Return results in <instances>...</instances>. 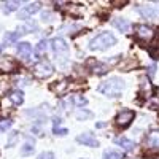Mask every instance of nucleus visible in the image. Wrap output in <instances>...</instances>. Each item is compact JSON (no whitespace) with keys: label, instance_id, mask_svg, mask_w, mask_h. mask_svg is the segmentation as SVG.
<instances>
[{"label":"nucleus","instance_id":"4","mask_svg":"<svg viewBox=\"0 0 159 159\" xmlns=\"http://www.w3.org/2000/svg\"><path fill=\"white\" fill-rule=\"evenodd\" d=\"M134 116H135V113L132 110H121L118 113V116H116V123H118V126H121V127H127L132 123Z\"/></svg>","mask_w":159,"mask_h":159},{"label":"nucleus","instance_id":"25","mask_svg":"<svg viewBox=\"0 0 159 159\" xmlns=\"http://www.w3.org/2000/svg\"><path fill=\"white\" fill-rule=\"evenodd\" d=\"M19 139V132H11L10 134V139H8V147H15V143H16V140Z\"/></svg>","mask_w":159,"mask_h":159},{"label":"nucleus","instance_id":"30","mask_svg":"<svg viewBox=\"0 0 159 159\" xmlns=\"http://www.w3.org/2000/svg\"><path fill=\"white\" fill-rule=\"evenodd\" d=\"M37 159H56V156L52 154L51 151H45V153H42V154H38Z\"/></svg>","mask_w":159,"mask_h":159},{"label":"nucleus","instance_id":"23","mask_svg":"<svg viewBox=\"0 0 159 159\" xmlns=\"http://www.w3.org/2000/svg\"><path fill=\"white\" fill-rule=\"evenodd\" d=\"M19 2H5V5H3V11L7 13H11V11H15V10H18L19 8Z\"/></svg>","mask_w":159,"mask_h":159},{"label":"nucleus","instance_id":"21","mask_svg":"<svg viewBox=\"0 0 159 159\" xmlns=\"http://www.w3.org/2000/svg\"><path fill=\"white\" fill-rule=\"evenodd\" d=\"M32 153H34V139L30 140V139L27 137V143H25L24 147L21 148V154L27 156V154H32Z\"/></svg>","mask_w":159,"mask_h":159},{"label":"nucleus","instance_id":"8","mask_svg":"<svg viewBox=\"0 0 159 159\" xmlns=\"http://www.w3.org/2000/svg\"><path fill=\"white\" fill-rule=\"evenodd\" d=\"M38 10H40V3L34 2V3H30V5H27V7H24V8L19 11L18 18H19V19H29L34 13H37Z\"/></svg>","mask_w":159,"mask_h":159},{"label":"nucleus","instance_id":"13","mask_svg":"<svg viewBox=\"0 0 159 159\" xmlns=\"http://www.w3.org/2000/svg\"><path fill=\"white\" fill-rule=\"evenodd\" d=\"M111 24L115 25V27H116L118 30H121V32H124V34H127V32L130 30V22H129L127 19H123V18H115V19H111Z\"/></svg>","mask_w":159,"mask_h":159},{"label":"nucleus","instance_id":"12","mask_svg":"<svg viewBox=\"0 0 159 159\" xmlns=\"http://www.w3.org/2000/svg\"><path fill=\"white\" fill-rule=\"evenodd\" d=\"M145 142H147V147H150V148H159V129L151 130L147 135Z\"/></svg>","mask_w":159,"mask_h":159},{"label":"nucleus","instance_id":"16","mask_svg":"<svg viewBox=\"0 0 159 159\" xmlns=\"http://www.w3.org/2000/svg\"><path fill=\"white\" fill-rule=\"evenodd\" d=\"M89 65H92V72L97 73V75H105L108 72V65L107 64H102V62H97V61H89Z\"/></svg>","mask_w":159,"mask_h":159},{"label":"nucleus","instance_id":"35","mask_svg":"<svg viewBox=\"0 0 159 159\" xmlns=\"http://www.w3.org/2000/svg\"><path fill=\"white\" fill-rule=\"evenodd\" d=\"M0 52H2V46H0Z\"/></svg>","mask_w":159,"mask_h":159},{"label":"nucleus","instance_id":"32","mask_svg":"<svg viewBox=\"0 0 159 159\" xmlns=\"http://www.w3.org/2000/svg\"><path fill=\"white\" fill-rule=\"evenodd\" d=\"M150 56L153 59H159V49H154V48H150Z\"/></svg>","mask_w":159,"mask_h":159},{"label":"nucleus","instance_id":"33","mask_svg":"<svg viewBox=\"0 0 159 159\" xmlns=\"http://www.w3.org/2000/svg\"><path fill=\"white\" fill-rule=\"evenodd\" d=\"M154 73H156V65H150V67H148V75L154 76Z\"/></svg>","mask_w":159,"mask_h":159},{"label":"nucleus","instance_id":"1","mask_svg":"<svg viewBox=\"0 0 159 159\" xmlns=\"http://www.w3.org/2000/svg\"><path fill=\"white\" fill-rule=\"evenodd\" d=\"M124 88H126V84H124L123 80L113 76V78L108 80V81H105V83H102V84L99 86V92H102V94L107 96V97L115 99V97L121 96V92H123Z\"/></svg>","mask_w":159,"mask_h":159},{"label":"nucleus","instance_id":"11","mask_svg":"<svg viewBox=\"0 0 159 159\" xmlns=\"http://www.w3.org/2000/svg\"><path fill=\"white\" fill-rule=\"evenodd\" d=\"M18 54H19L22 59L29 61V57H30V54H32V45L27 43V42L19 43V45H18Z\"/></svg>","mask_w":159,"mask_h":159},{"label":"nucleus","instance_id":"17","mask_svg":"<svg viewBox=\"0 0 159 159\" xmlns=\"http://www.w3.org/2000/svg\"><path fill=\"white\" fill-rule=\"evenodd\" d=\"M8 97H10V100H11L13 105H21L24 102V94H22V91H19V89L13 91Z\"/></svg>","mask_w":159,"mask_h":159},{"label":"nucleus","instance_id":"9","mask_svg":"<svg viewBox=\"0 0 159 159\" xmlns=\"http://www.w3.org/2000/svg\"><path fill=\"white\" fill-rule=\"evenodd\" d=\"M139 13L143 18H147V19H154L159 15V10L154 8V7H148V5H140L139 7Z\"/></svg>","mask_w":159,"mask_h":159},{"label":"nucleus","instance_id":"3","mask_svg":"<svg viewBox=\"0 0 159 159\" xmlns=\"http://www.w3.org/2000/svg\"><path fill=\"white\" fill-rule=\"evenodd\" d=\"M52 72H54V67L49 61H40L34 65V73L38 78H48L49 75H52Z\"/></svg>","mask_w":159,"mask_h":159},{"label":"nucleus","instance_id":"19","mask_svg":"<svg viewBox=\"0 0 159 159\" xmlns=\"http://www.w3.org/2000/svg\"><path fill=\"white\" fill-rule=\"evenodd\" d=\"M46 49H48V42L46 40H40V42L37 43V46H35V54L40 57L46 52Z\"/></svg>","mask_w":159,"mask_h":159},{"label":"nucleus","instance_id":"14","mask_svg":"<svg viewBox=\"0 0 159 159\" xmlns=\"http://www.w3.org/2000/svg\"><path fill=\"white\" fill-rule=\"evenodd\" d=\"M151 91H153V86L150 83V80H147L145 76L140 78V96L143 97H150L151 96Z\"/></svg>","mask_w":159,"mask_h":159},{"label":"nucleus","instance_id":"24","mask_svg":"<svg viewBox=\"0 0 159 159\" xmlns=\"http://www.w3.org/2000/svg\"><path fill=\"white\" fill-rule=\"evenodd\" d=\"M103 159H123V154L118 151H107L103 154Z\"/></svg>","mask_w":159,"mask_h":159},{"label":"nucleus","instance_id":"2","mask_svg":"<svg viewBox=\"0 0 159 159\" xmlns=\"http://www.w3.org/2000/svg\"><path fill=\"white\" fill-rule=\"evenodd\" d=\"M113 45H116L115 35L110 32H102L89 42V49H107Z\"/></svg>","mask_w":159,"mask_h":159},{"label":"nucleus","instance_id":"18","mask_svg":"<svg viewBox=\"0 0 159 159\" xmlns=\"http://www.w3.org/2000/svg\"><path fill=\"white\" fill-rule=\"evenodd\" d=\"M3 40H5V45L7 46L8 45H15L18 40H19V34L18 32H7L5 37H3Z\"/></svg>","mask_w":159,"mask_h":159},{"label":"nucleus","instance_id":"5","mask_svg":"<svg viewBox=\"0 0 159 159\" xmlns=\"http://www.w3.org/2000/svg\"><path fill=\"white\" fill-rule=\"evenodd\" d=\"M76 142L86 145V147H91V148H97L99 147V140L94 137V134H91V132H83V134H80L76 137Z\"/></svg>","mask_w":159,"mask_h":159},{"label":"nucleus","instance_id":"34","mask_svg":"<svg viewBox=\"0 0 159 159\" xmlns=\"http://www.w3.org/2000/svg\"><path fill=\"white\" fill-rule=\"evenodd\" d=\"M49 18H51V13H48V11L42 15V19H43V21H49Z\"/></svg>","mask_w":159,"mask_h":159},{"label":"nucleus","instance_id":"6","mask_svg":"<svg viewBox=\"0 0 159 159\" xmlns=\"http://www.w3.org/2000/svg\"><path fill=\"white\" fill-rule=\"evenodd\" d=\"M135 35L140 40H143V42H150V40L154 37V30L151 27H148V25L139 24V25H135Z\"/></svg>","mask_w":159,"mask_h":159},{"label":"nucleus","instance_id":"20","mask_svg":"<svg viewBox=\"0 0 159 159\" xmlns=\"http://www.w3.org/2000/svg\"><path fill=\"white\" fill-rule=\"evenodd\" d=\"M67 88H69V83H67V81H61L57 86H56V84H52V86H51V89L54 91L57 96H62L64 92L67 91Z\"/></svg>","mask_w":159,"mask_h":159},{"label":"nucleus","instance_id":"29","mask_svg":"<svg viewBox=\"0 0 159 159\" xmlns=\"http://www.w3.org/2000/svg\"><path fill=\"white\" fill-rule=\"evenodd\" d=\"M73 102H75L76 105H80V107H83V105L88 103V100H86L84 97H81V96H73Z\"/></svg>","mask_w":159,"mask_h":159},{"label":"nucleus","instance_id":"28","mask_svg":"<svg viewBox=\"0 0 159 159\" xmlns=\"http://www.w3.org/2000/svg\"><path fill=\"white\" fill-rule=\"evenodd\" d=\"M52 132H54L56 135H67V134H69V130H67V129H65V127H59V126L52 127Z\"/></svg>","mask_w":159,"mask_h":159},{"label":"nucleus","instance_id":"10","mask_svg":"<svg viewBox=\"0 0 159 159\" xmlns=\"http://www.w3.org/2000/svg\"><path fill=\"white\" fill-rule=\"evenodd\" d=\"M51 46H52V49H54V52H67L69 51V45H67V42H65L64 38H54L51 42Z\"/></svg>","mask_w":159,"mask_h":159},{"label":"nucleus","instance_id":"27","mask_svg":"<svg viewBox=\"0 0 159 159\" xmlns=\"http://www.w3.org/2000/svg\"><path fill=\"white\" fill-rule=\"evenodd\" d=\"M91 116H92V113H91V111H86V110H80V111L76 113V119H78V121L86 119V118H91Z\"/></svg>","mask_w":159,"mask_h":159},{"label":"nucleus","instance_id":"7","mask_svg":"<svg viewBox=\"0 0 159 159\" xmlns=\"http://www.w3.org/2000/svg\"><path fill=\"white\" fill-rule=\"evenodd\" d=\"M19 69V64L11 56H5L0 59V70L2 72H16Z\"/></svg>","mask_w":159,"mask_h":159},{"label":"nucleus","instance_id":"31","mask_svg":"<svg viewBox=\"0 0 159 159\" xmlns=\"http://www.w3.org/2000/svg\"><path fill=\"white\" fill-rule=\"evenodd\" d=\"M148 107H150L151 110H157V108H159V99H153V100L148 103Z\"/></svg>","mask_w":159,"mask_h":159},{"label":"nucleus","instance_id":"22","mask_svg":"<svg viewBox=\"0 0 159 159\" xmlns=\"http://www.w3.org/2000/svg\"><path fill=\"white\" fill-rule=\"evenodd\" d=\"M32 30H37V24L34 21H29L27 24H24V25L19 27V34H29Z\"/></svg>","mask_w":159,"mask_h":159},{"label":"nucleus","instance_id":"26","mask_svg":"<svg viewBox=\"0 0 159 159\" xmlns=\"http://www.w3.org/2000/svg\"><path fill=\"white\" fill-rule=\"evenodd\" d=\"M11 124H13L11 119H2V121H0V132H5L7 129H10Z\"/></svg>","mask_w":159,"mask_h":159},{"label":"nucleus","instance_id":"15","mask_svg":"<svg viewBox=\"0 0 159 159\" xmlns=\"http://www.w3.org/2000/svg\"><path fill=\"white\" fill-rule=\"evenodd\" d=\"M115 142H116V145H119L123 150H126V151H129V153L135 150V143L132 142V140H129V139H126V137H118Z\"/></svg>","mask_w":159,"mask_h":159}]
</instances>
